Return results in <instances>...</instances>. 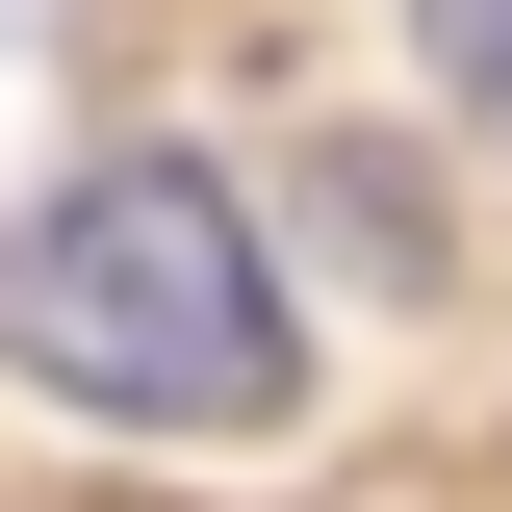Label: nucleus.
I'll use <instances>...</instances> for the list:
<instances>
[{"instance_id": "f257e3e1", "label": "nucleus", "mask_w": 512, "mask_h": 512, "mask_svg": "<svg viewBox=\"0 0 512 512\" xmlns=\"http://www.w3.org/2000/svg\"><path fill=\"white\" fill-rule=\"evenodd\" d=\"M0 384H52L103 436H282L308 410V333H282L256 205L205 154H77L0 231Z\"/></svg>"}, {"instance_id": "f03ea898", "label": "nucleus", "mask_w": 512, "mask_h": 512, "mask_svg": "<svg viewBox=\"0 0 512 512\" xmlns=\"http://www.w3.org/2000/svg\"><path fill=\"white\" fill-rule=\"evenodd\" d=\"M410 52H436V103L512 154V0H410Z\"/></svg>"}]
</instances>
